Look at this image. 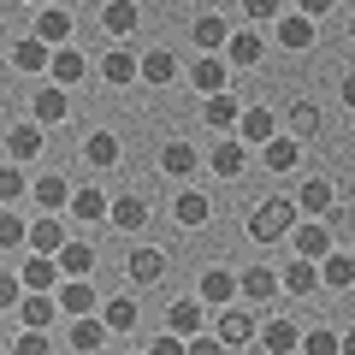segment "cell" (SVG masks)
Wrapping results in <instances>:
<instances>
[{
	"label": "cell",
	"mask_w": 355,
	"mask_h": 355,
	"mask_svg": "<svg viewBox=\"0 0 355 355\" xmlns=\"http://www.w3.org/2000/svg\"><path fill=\"white\" fill-rule=\"evenodd\" d=\"M243 160H249L243 142H214V172L219 178H243Z\"/></svg>",
	"instance_id": "obj_40"
},
{
	"label": "cell",
	"mask_w": 355,
	"mask_h": 355,
	"mask_svg": "<svg viewBox=\"0 0 355 355\" xmlns=\"http://www.w3.org/2000/svg\"><path fill=\"white\" fill-rule=\"evenodd\" d=\"M24 196V166H0V202H18Z\"/></svg>",
	"instance_id": "obj_45"
},
{
	"label": "cell",
	"mask_w": 355,
	"mask_h": 355,
	"mask_svg": "<svg viewBox=\"0 0 355 355\" xmlns=\"http://www.w3.org/2000/svg\"><path fill=\"white\" fill-rule=\"evenodd\" d=\"M12 355H53V343H48V331H18Z\"/></svg>",
	"instance_id": "obj_46"
},
{
	"label": "cell",
	"mask_w": 355,
	"mask_h": 355,
	"mask_svg": "<svg viewBox=\"0 0 355 355\" xmlns=\"http://www.w3.org/2000/svg\"><path fill=\"white\" fill-rule=\"evenodd\" d=\"M36 42L65 48V42H71V12H60V6H42V18H36Z\"/></svg>",
	"instance_id": "obj_21"
},
{
	"label": "cell",
	"mask_w": 355,
	"mask_h": 355,
	"mask_svg": "<svg viewBox=\"0 0 355 355\" xmlns=\"http://www.w3.org/2000/svg\"><path fill=\"white\" fill-rule=\"evenodd\" d=\"M6 154H12L18 166H24V160H36V154H42V125H36V119L12 125V137H6Z\"/></svg>",
	"instance_id": "obj_24"
},
{
	"label": "cell",
	"mask_w": 355,
	"mask_h": 355,
	"mask_svg": "<svg viewBox=\"0 0 355 355\" xmlns=\"http://www.w3.org/2000/svg\"><path fill=\"white\" fill-rule=\"evenodd\" d=\"M279 48H291V53H302V48H314V18H302V12H291V18H279Z\"/></svg>",
	"instance_id": "obj_30"
},
{
	"label": "cell",
	"mask_w": 355,
	"mask_h": 355,
	"mask_svg": "<svg viewBox=\"0 0 355 355\" xmlns=\"http://www.w3.org/2000/svg\"><path fill=\"white\" fill-rule=\"evenodd\" d=\"M18 314H24V331H48L53 320H60V296H36V291H24Z\"/></svg>",
	"instance_id": "obj_10"
},
{
	"label": "cell",
	"mask_w": 355,
	"mask_h": 355,
	"mask_svg": "<svg viewBox=\"0 0 355 355\" xmlns=\"http://www.w3.org/2000/svg\"><path fill=\"white\" fill-rule=\"evenodd\" d=\"M107 196L95 190V184H83V190H71V219H107Z\"/></svg>",
	"instance_id": "obj_38"
},
{
	"label": "cell",
	"mask_w": 355,
	"mask_h": 355,
	"mask_svg": "<svg viewBox=\"0 0 355 355\" xmlns=\"http://www.w3.org/2000/svg\"><path fill=\"white\" fill-rule=\"evenodd\" d=\"M302 349H308V355H338L343 338H338V331H326V326H314V331L302 338Z\"/></svg>",
	"instance_id": "obj_43"
},
{
	"label": "cell",
	"mask_w": 355,
	"mask_h": 355,
	"mask_svg": "<svg viewBox=\"0 0 355 355\" xmlns=\"http://www.w3.org/2000/svg\"><path fill=\"white\" fill-rule=\"evenodd\" d=\"M349 42H355V18H349Z\"/></svg>",
	"instance_id": "obj_54"
},
{
	"label": "cell",
	"mask_w": 355,
	"mask_h": 355,
	"mask_svg": "<svg viewBox=\"0 0 355 355\" xmlns=\"http://www.w3.org/2000/svg\"><path fill=\"white\" fill-rule=\"evenodd\" d=\"M296 160H302V142H296V137H272V142L261 148V166H266V172H291Z\"/></svg>",
	"instance_id": "obj_26"
},
{
	"label": "cell",
	"mask_w": 355,
	"mask_h": 355,
	"mask_svg": "<svg viewBox=\"0 0 355 355\" xmlns=\"http://www.w3.org/2000/svg\"><path fill=\"white\" fill-rule=\"evenodd\" d=\"M207 214H214V207H207V196H196V190H184V196L172 202V219H178L184 231H202V225H207Z\"/></svg>",
	"instance_id": "obj_28"
},
{
	"label": "cell",
	"mask_w": 355,
	"mask_h": 355,
	"mask_svg": "<svg viewBox=\"0 0 355 355\" xmlns=\"http://www.w3.org/2000/svg\"><path fill=\"white\" fill-rule=\"evenodd\" d=\"M261 343H266V355H296L302 349V326H296V320H266Z\"/></svg>",
	"instance_id": "obj_9"
},
{
	"label": "cell",
	"mask_w": 355,
	"mask_h": 355,
	"mask_svg": "<svg viewBox=\"0 0 355 355\" xmlns=\"http://www.w3.org/2000/svg\"><path fill=\"white\" fill-rule=\"evenodd\" d=\"M279 291H284V284H279V272H272V266H249V272L237 279V296H249V302H272Z\"/></svg>",
	"instance_id": "obj_12"
},
{
	"label": "cell",
	"mask_w": 355,
	"mask_h": 355,
	"mask_svg": "<svg viewBox=\"0 0 355 355\" xmlns=\"http://www.w3.org/2000/svg\"><path fill=\"white\" fill-rule=\"evenodd\" d=\"M24 302V279L18 272H0V308H18Z\"/></svg>",
	"instance_id": "obj_47"
},
{
	"label": "cell",
	"mask_w": 355,
	"mask_h": 355,
	"mask_svg": "<svg viewBox=\"0 0 355 355\" xmlns=\"http://www.w3.org/2000/svg\"><path fill=\"white\" fill-rule=\"evenodd\" d=\"M30 196H36V207H48V214H60V207H71V184H65L60 172L36 178V184H30Z\"/></svg>",
	"instance_id": "obj_19"
},
{
	"label": "cell",
	"mask_w": 355,
	"mask_h": 355,
	"mask_svg": "<svg viewBox=\"0 0 355 355\" xmlns=\"http://www.w3.org/2000/svg\"><path fill=\"white\" fill-rule=\"evenodd\" d=\"M291 249H296V261H326V254H331V225H326V219H296Z\"/></svg>",
	"instance_id": "obj_2"
},
{
	"label": "cell",
	"mask_w": 355,
	"mask_h": 355,
	"mask_svg": "<svg viewBox=\"0 0 355 355\" xmlns=\"http://www.w3.org/2000/svg\"><path fill=\"white\" fill-rule=\"evenodd\" d=\"M320 284H331V291H349V284H355V254H338V249H331L326 261H320Z\"/></svg>",
	"instance_id": "obj_33"
},
{
	"label": "cell",
	"mask_w": 355,
	"mask_h": 355,
	"mask_svg": "<svg viewBox=\"0 0 355 355\" xmlns=\"http://www.w3.org/2000/svg\"><path fill=\"white\" fill-rule=\"evenodd\" d=\"M12 65H18V71H48V65H53V48H48V42H36V36H24V42L12 48Z\"/></svg>",
	"instance_id": "obj_35"
},
{
	"label": "cell",
	"mask_w": 355,
	"mask_h": 355,
	"mask_svg": "<svg viewBox=\"0 0 355 355\" xmlns=\"http://www.w3.org/2000/svg\"><path fill=\"white\" fill-rule=\"evenodd\" d=\"M137 355H148V349H137Z\"/></svg>",
	"instance_id": "obj_55"
},
{
	"label": "cell",
	"mask_w": 355,
	"mask_h": 355,
	"mask_svg": "<svg viewBox=\"0 0 355 355\" xmlns=\"http://www.w3.org/2000/svg\"><path fill=\"white\" fill-rule=\"evenodd\" d=\"M214 338L225 343V349L249 343V338H254V314H249V308H219V326H214Z\"/></svg>",
	"instance_id": "obj_7"
},
{
	"label": "cell",
	"mask_w": 355,
	"mask_h": 355,
	"mask_svg": "<svg viewBox=\"0 0 355 355\" xmlns=\"http://www.w3.org/2000/svg\"><path fill=\"white\" fill-rule=\"evenodd\" d=\"M18 279H24V291L48 296L53 284H60V261H53V254H30V261H24V272H18Z\"/></svg>",
	"instance_id": "obj_13"
},
{
	"label": "cell",
	"mask_w": 355,
	"mask_h": 355,
	"mask_svg": "<svg viewBox=\"0 0 355 355\" xmlns=\"http://www.w3.org/2000/svg\"><path fill=\"white\" fill-rule=\"evenodd\" d=\"M272 137H279V113H266V107H249V113L237 119V142H243V148H266Z\"/></svg>",
	"instance_id": "obj_4"
},
{
	"label": "cell",
	"mask_w": 355,
	"mask_h": 355,
	"mask_svg": "<svg viewBox=\"0 0 355 355\" xmlns=\"http://www.w3.org/2000/svg\"><path fill=\"white\" fill-rule=\"evenodd\" d=\"M225 42H231V24H225V18H219V12L196 18V48H202V53H219V48H225Z\"/></svg>",
	"instance_id": "obj_34"
},
{
	"label": "cell",
	"mask_w": 355,
	"mask_h": 355,
	"mask_svg": "<svg viewBox=\"0 0 355 355\" xmlns=\"http://www.w3.org/2000/svg\"><path fill=\"white\" fill-rule=\"evenodd\" d=\"M196 166H202V154H196L190 142H166V148H160V172L166 178H190Z\"/></svg>",
	"instance_id": "obj_27"
},
{
	"label": "cell",
	"mask_w": 355,
	"mask_h": 355,
	"mask_svg": "<svg viewBox=\"0 0 355 355\" xmlns=\"http://www.w3.org/2000/svg\"><path fill=\"white\" fill-rule=\"evenodd\" d=\"M48 77H53L60 89H77V83L89 77V60H83L77 48H53V65H48Z\"/></svg>",
	"instance_id": "obj_11"
},
{
	"label": "cell",
	"mask_w": 355,
	"mask_h": 355,
	"mask_svg": "<svg viewBox=\"0 0 355 355\" xmlns=\"http://www.w3.org/2000/svg\"><path fill=\"white\" fill-rule=\"evenodd\" d=\"M338 355H355V331H343V349Z\"/></svg>",
	"instance_id": "obj_52"
},
{
	"label": "cell",
	"mask_w": 355,
	"mask_h": 355,
	"mask_svg": "<svg viewBox=\"0 0 355 355\" xmlns=\"http://www.w3.org/2000/svg\"><path fill=\"white\" fill-rule=\"evenodd\" d=\"M119 154H125V142H119L113 130H95V137L83 142V160H89V166H101V172H107V166H119Z\"/></svg>",
	"instance_id": "obj_29"
},
{
	"label": "cell",
	"mask_w": 355,
	"mask_h": 355,
	"mask_svg": "<svg viewBox=\"0 0 355 355\" xmlns=\"http://www.w3.org/2000/svg\"><path fill=\"white\" fill-rule=\"evenodd\" d=\"M343 107H349V113H355V71L343 77Z\"/></svg>",
	"instance_id": "obj_51"
},
{
	"label": "cell",
	"mask_w": 355,
	"mask_h": 355,
	"mask_svg": "<svg viewBox=\"0 0 355 355\" xmlns=\"http://www.w3.org/2000/svg\"><path fill=\"white\" fill-rule=\"evenodd\" d=\"M30 6H53V0H30Z\"/></svg>",
	"instance_id": "obj_53"
},
{
	"label": "cell",
	"mask_w": 355,
	"mask_h": 355,
	"mask_svg": "<svg viewBox=\"0 0 355 355\" xmlns=\"http://www.w3.org/2000/svg\"><path fill=\"white\" fill-rule=\"evenodd\" d=\"M291 130H296V137H314V130H320V107L314 101H296L291 107Z\"/></svg>",
	"instance_id": "obj_42"
},
{
	"label": "cell",
	"mask_w": 355,
	"mask_h": 355,
	"mask_svg": "<svg viewBox=\"0 0 355 355\" xmlns=\"http://www.w3.org/2000/svg\"><path fill=\"white\" fill-rule=\"evenodd\" d=\"M30 113H36V125H65V113H71V95H65L60 83H48V89H36Z\"/></svg>",
	"instance_id": "obj_8"
},
{
	"label": "cell",
	"mask_w": 355,
	"mask_h": 355,
	"mask_svg": "<svg viewBox=\"0 0 355 355\" xmlns=\"http://www.w3.org/2000/svg\"><path fill=\"white\" fill-rule=\"evenodd\" d=\"M125 272H130L137 284H160V279H166V254H160V249H130Z\"/></svg>",
	"instance_id": "obj_22"
},
{
	"label": "cell",
	"mask_w": 355,
	"mask_h": 355,
	"mask_svg": "<svg viewBox=\"0 0 355 355\" xmlns=\"http://www.w3.org/2000/svg\"><path fill=\"white\" fill-rule=\"evenodd\" d=\"M243 12H249L254 24H279V18H284V0H243Z\"/></svg>",
	"instance_id": "obj_44"
},
{
	"label": "cell",
	"mask_w": 355,
	"mask_h": 355,
	"mask_svg": "<svg viewBox=\"0 0 355 355\" xmlns=\"http://www.w3.org/2000/svg\"><path fill=\"white\" fill-rule=\"evenodd\" d=\"M331 6H338V0H296V12H302V18H326Z\"/></svg>",
	"instance_id": "obj_50"
},
{
	"label": "cell",
	"mask_w": 355,
	"mask_h": 355,
	"mask_svg": "<svg viewBox=\"0 0 355 355\" xmlns=\"http://www.w3.org/2000/svg\"><path fill=\"white\" fill-rule=\"evenodd\" d=\"M137 320H142V308L130 302V296H113V302H101V326L113 331V338H125V331H137Z\"/></svg>",
	"instance_id": "obj_16"
},
{
	"label": "cell",
	"mask_w": 355,
	"mask_h": 355,
	"mask_svg": "<svg viewBox=\"0 0 355 355\" xmlns=\"http://www.w3.org/2000/svg\"><path fill=\"white\" fill-rule=\"evenodd\" d=\"M190 77H196V89H202V101L207 95H231V60H219V53H202Z\"/></svg>",
	"instance_id": "obj_5"
},
{
	"label": "cell",
	"mask_w": 355,
	"mask_h": 355,
	"mask_svg": "<svg viewBox=\"0 0 355 355\" xmlns=\"http://www.w3.org/2000/svg\"><path fill=\"white\" fill-rule=\"evenodd\" d=\"M184 355H225V343L214 338V331H202V338H190V349Z\"/></svg>",
	"instance_id": "obj_49"
},
{
	"label": "cell",
	"mask_w": 355,
	"mask_h": 355,
	"mask_svg": "<svg viewBox=\"0 0 355 355\" xmlns=\"http://www.w3.org/2000/svg\"><path fill=\"white\" fill-rule=\"evenodd\" d=\"M107 338H113V331L101 326V314H83V320H71V349H77V355H95Z\"/></svg>",
	"instance_id": "obj_20"
},
{
	"label": "cell",
	"mask_w": 355,
	"mask_h": 355,
	"mask_svg": "<svg viewBox=\"0 0 355 355\" xmlns=\"http://www.w3.org/2000/svg\"><path fill=\"white\" fill-rule=\"evenodd\" d=\"M53 261H60V279H89L95 272V243H65Z\"/></svg>",
	"instance_id": "obj_17"
},
{
	"label": "cell",
	"mask_w": 355,
	"mask_h": 355,
	"mask_svg": "<svg viewBox=\"0 0 355 355\" xmlns=\"http://www.w3.org/2000/svg\"><path fill=\"white\" fill-rule=\"evenodd\" d=\"M107 219H113L119 231H142L148 225V202H142V196H119V202L107 207Z\"/></svg>",
	"instance_id": "obj_31"
},
{
	"label": "cell",
	"mask_w": 355,
	"mask_h": 355,
	"mask_svg": "<svg viewBox=\"0 0 355 355\" xmlns=\"http://www.w3.org/2000/svg\"><path fill=\"white\" fill-rule=\"evenodd\" d=\"M202 119H207V130H231L237 125V101H231V95H207V107H202Z\"/></svg>",
	"instance_id": "obj_39"
},
{
	"label": "cell",
	"mask_w": 355,
	"mask_h": 355,
	"mask_svg": "<svg viewBox=\"0 0 355 355\" xmlns=\"http://www.w3.org/2000/svg\"><path fill=\"white\" fill-rule=\"evenodd\" d=\"M225 60H231V71H254V65H261V36H254V30H231Z\"/></svg>",
	"instance_id": "obj_14"
},
{
	"label": "cell",
	"mask_w": 355,
	"mask_h": 355,
	"mask_svg": "<svg viewBox=\"0 0 355 355\" xmlns=\"http://www.w3.org/2000/svg\"><path fill=\"white\" fill-rule=\"evenodd\" d=\"M30 249H36V254H60V249H65V225H60L53 214L30 219Z\"/></svg>",
	"instance_id": "obj_23"
},
{
	"label": "cell",
	"mask_w": 355,
	"mask_h": 355,
	"mask_svg": "<svg viewBox=\"0 0 355 355\" xmlns=\"http://www.w3.org/2000/svg\"><path fill=\"white\" fill-rule=\"evenodd\" d=\"M296 207H302L308 219H314V214H331V184H326V178H308L302 190H296Z\"/></svg>",
	"instance_id": "obj_36"
},
{
	"label": "cell",
	"mask_w": 355,
	"mask_h": 355,
	"mask_svg": "<svg viewBox=\"0 0 355 355\" xmlns=\"http://www.w3.org/2000/svg\"><path fill=\"white\" fill-rule=\"evenodd\" d=\"M137 18H142V12H137V0H107V6H101V30H107L113 42L130 36V30H137Z\"/></svg>",
	"instance_id": "obj_18"
},
{
	"label": "cell",
	"mask_w": 355,
	"mask_h": 355,
	"mask_svg": "<svg viewBox=\"0 0 355 355\" xmlns=\"http://www.w3.org/2000/svg\"><path fill=\"white\" fill-rule=\"evenodd\" d=\"M178 77V60H172V48H154V53H142V83H172Z\"/></svg>",
	"instance_id": "obj_37"
},
{
	"label": "cell",
	"mask_w": 355,
	"mask_h": 355,
	"mask_svg": "<svg viewBox=\"0 0 355 355\" xmlns=\"http://www.w3.org/2000/svg\"><path fill=\"white\" fill-rule=\"evenodd\" d=\"M196 296H202V308H231L237 302V279H231L225 266H207L202 284H196Z\"/></svg>",
	"instance_id": "obj_6"
},
{
	"label": "cell",
	"mask_w": 355,
	"mask_h": 355,
	"mask_svg": "<svg viewBox=\"0 0 355 355\" xmlns=\"http://www.w3.org/2000/svg\"><path fill=\"white\" fill-rule=\"evenodd\" d=\"M202 326H207V308H202V296H178L172 308H166V331L172 338H202Z\"/></svg>",
	"instance_id": "obj_3"
},
{
	"label": "cell",
	"mask_w": 355,
	"mask_h": 355,
	"mask_svg": "<svg viewBox=\"0 0 355 355\" xmlns=\"http://www.w3.org/2000/svg\"><path fill=\"white\" fill-rule=\"evenodd\" d=\"M279 284H284V296H314L320 291V261H291L279 272Z\"/></svg>",
	"instance_id": "obj_15"
},
{
	"label": "cell",
	"mask_w": 355,
	"mask_h": 355,
	"mask_svg": "<svg viewBox=\"0 0 355 355\" xmlns=\"http://www.w3.org/2000/svg\"><path fill=\"white\" fill-rule=\"evenodd\" d=\"M101 77H107L113 89H125V83H137V77H142V60H130L125 48H113V53L101 60Z\"/></svg>",
	"instance_id": "obj_32"
},
{
	"label": "cell",
	"mask_w": 355,
	"mask_h": 355,
	"mask_svg": "<svg viewBox=\"0 0 355 355\" xmlns=\"http://www.w3.org/2000/svg\"><path fill=\"white\" fill-rule=\"evenodd\" d=\"M89 308H95V291H89V279H65V284H60V314H65V320H83Z\"/></svg>",
	"instance_id": "obj_25"
},
{
	"label": "cell",
	"mask_w": 355,
	"mask_h": 355,
	"mask_svg": "<svg viewBox=\"0 0 355 355\" xmlns=\"http://www.w3.org/2000/svg\"><path fill=\"white\" fill-rule=\"evenodd\" d=\"M18 243H30L24 214H0V249H18Z\"/></svg>",
	"instance_id": "obj_41"
},
{
	"label": "cell",
	"mask_w": 355,
	"mask_h": 355,
	"mask_svg": "<svg viewBox=\"0 0 355 355\" xmlns=\"http://www.w3.org/2000/svg\"><path fill=\"white\" fill-rule=\"evenodd\" d=\"M296 219H302V207H296V202L266 196V202L249 207V237L254 243H279V237H291V231H296Z\"/></svg>",
	"instance_id": "obj_1"
},
{
	"label": "cell",
	"mask_w": 355,
	"mask_h": 355,
	"mask_svg": "<svg viewBox=\"0 0 355 355\" xmlns=\"http://www.w3.org/2000/svg\"><path fill=\"white\" fill-rule=\"evenodd\" d=\"M184 349H190V343H184V338H172V331H160V338L148 343V355H184Z\"/></svg>",
	"instance_id": "obj_48"
}]
</instances>
